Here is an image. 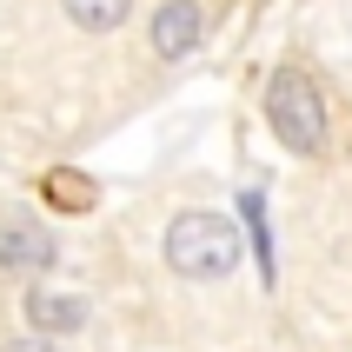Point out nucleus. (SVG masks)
I'll return each mask as SVG.
<instances>
[{
    "label": "nucleus",
    "mask_w": 352,
    "mask_h": 352,
    "mask_svg": "<svg viewBox=\"0 0 352 352\" xmlns=\"http://www.w3.org/2000/svg\"><path fill=\"white\" fill-rule=\"evenodd\" d=\"M27 319H34V333H80V326H87V299L34 286V293H27Z\"/></svg>",
    "instance_id": "nucleus-5"
},
{
    "label": "nucleus",
    "mask_w": 352,
    "mask_h": 352,
    "mask_svg": "<svg viewBox=\"0 0 352 352\" xmlns=\"http://www.w3.org/2000/svg\"><path fill=\"white\" fill-rule=\"evenodd\" d=\"M40 193H47V206H60V213H94L100 206V186L80 166H54V173L40 179Z\"/></svg>",
    "instance_id": "nucleus-6"
},
{
    "label": "nucleus",
    "mask_w": 352,
    "mask_h": 352,
    "mask_svg": "<svg viewBox=\"0 0 352 352\" xmlns=\"http://www.w3.org/2000/svg\"><path fill=\"white\" fill-rule=\"evenodd\" d=\"M206 34V14H199V0H166L153 14V54L160 60H186Z\"/></svg>",
    "instance_id": "nucleus-4"
},
{
    "label": "nucleus",
    "mask_w": 352,
    "mask_h": 352,
    "mask_svg": "<svg viewBox=\"0 0 352 352\" xmlns=\"http://www.w3.org/2000/svg\"><path fill=\"white\" fill-rule=\"evenodd\" d=\"M0 352H54L47 339H14V346H0Z\"/></svg>",
    "instance_id": "nucleus-9"
},
{
    "label": "nucleus",
    "mask_w": 352,
    "mask_h": 352,
    "mask_svg": "<svg viewBox=\"0 0 352 352\" xmlns=\"http://www.w3.org/2000/svg\"><path fill=\"white\" fill-rule=\"evenodd\" d=\"M239 219H246V239H253L259 279L273 286V279H279V259H273V226H266V193H239Z\"/></svg>",
    "instance_id": "nucleus-7"
},
{
    "label": "nucleus",
    "mask_w": 352,
    "mask_h": 352,
    "mask_svg": "<svg viewBox=\"0 0 352 352\" xmlns=\"http://www.w3.org/2000/svg\"><path fill=\"white\" fill-rule=\"evenodd\" d=\"M166 266L179 279H226L239 266V233L219 213H179L166 226Z\"/></svg>",
    "instance_id": "nucleus-2"
},
{
    "label": "nucleus",
    "mask_w": 352,
    "mask_h": 352,
    "mask_svg": "<svg viewBox=\"0 0 352 352\" xmlns=\"http://www.w3.org/2000/svg\"><path fill=\"white\" fill-rule=\"evenodd\" d=\"M60 7H67V20H74V27H87V34H113L120 20H126V7H133V0H60Z\"/></svg>",
    "instance_id": "nucleus-8"
},
{
    "label": "nucleus",
    "mask_w": 352,
    "mask_h": 352,
    "mask_svg": "<svg viewBox=\"0 0 352 352\" xmlns=\"http://www.w3.org/2000/svg\"><path fill=\"white\" fill-rule=\"evenodd\" d=\"M266 120H273V133L286 153H326V100H319L313 74H299V67H279L266 80Z\"/></svg>",
    "instance_id": "nucleus-1"
},
{
    "label": "nucleus",
    "mask_w": 352,
    "mask_h": 352,
    "mask_svg": "<svg viewBox=\"0 0 352 352\" xmlns=\"http://www.w3.org/2000/svg\"><path fill=\"white\" fill-rule=\"evenodd\" d=\"M54 259H60V246H54L47 226H34L20 213L0 219V273H47Z\"/></svg>",
    "instance_id": "nucleus-3"
}]
</instances>
